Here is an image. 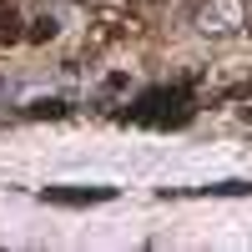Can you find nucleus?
I'll use <instances>...</instances> for the list:
<instances>
[{"mask_svg":"<svg viewBox=\"0 0 252 252\" xmlns=\"http://www.w3.org/2000/svg\"><path fill=\"white\" fill-rule=\"evenodd\" d=\"M126 121H146V126H182L192 116V81H177V86H152L136 96L131 111H121Z\"/></svg>","mask_w":252,"mask_h":252,"instance_id":"f257e3e1","label":"nucleus"},{"mask_svg":"<svg viewBox=\"0 0 252 252\" xmlns=\"http://www.w3.org/2000/svg\"><path fill=\"white\" fill-rule=\"evenodd\" d=\"M40 197L56 207H91V202H111L116 187H46Z\"/></svg>","mask_w":252,"mask_h":252,"instance_id":"f03ea898","label":"nucleus"},{"mask_svg":"<svg viewBox=\"0 0 252 252\" xmlns=\"http://www.w3.org/2000/svg\"><path fill=\"white\" fill-rule=\"evenodd\" d=\"M26 116H31V121H61V116H71V106H66V101H56V96H40V101L26 106Z\"/></svg>","mask_w":252,"mask_h":252,"instance_id":"7ed1b4c3","label":"nucleus"},{"mask_svg":"<svg viewBox=\"0 0 252 252\" xmlns=\"http://www.w3.org/2000/svg\"><path fill=\"white\" fill-rule=\"evenodd\" d=\"M10 40H20V15L10 0H0V46H10Z\"/></svg>","mask_w":252,"mask_h":252,"instance_id":"20e7f679","label":"nucleus"},{"mask_svg":"<svg viewBox=\"0 0 252 252\" xmlns=\"http://www.w3.org/2000/svg\"><path fill=\"white\" fill-rule=\"evenodd\" d=\"M202 192H212V197H247L252 182H217V187H202Z\"/></svg>","mask_w":252,"mask_h":252,"instance_id":"39448f33","label":"nucleus"},{"mask_svg":"<svg viewBox=\"0 0 252 252\" xmlns=\"http://www.w3.org/2000/svg\"><path fill=\"white\" fill-rule=\"evenodd\" d=\"M26 35L35 40V46H46V40L56 35V20H51V15H40V20H31V31H26Z\"/></svg>","mask_w":252,"mask_h":252,"instance_id":"423d86ee","label":"nucleus"}]
</instances>
